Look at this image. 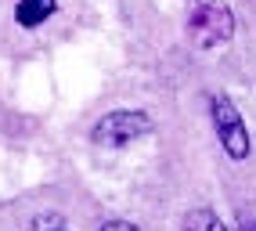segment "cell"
<instances>
[{
    "label": "cell",
    "instance_id": "6da1fadb",
    "mask_svg": "<svg viewBox=\"0 0 256 231\" xmlns=\"http://www.w3.org/2000/svg\"><path fill=\"white\" fill-rule=\"evenodd\" d=\"M188 32H192L195 47H220L234 32V14L220 0H198L192 8V18H188Z\"/></svg>",
    "mask_w": 256,
    "mask_h": 231
},
{
    "label": "cell",
    "instance_id": "7a4b0ae2",
    "mask_svg": "<svg viewBox=\"0 0 256 231\" xmlns=\"http://www.w3.org/2000/svg\"><path fill=\"white\" fill-rule=\"evenodd\" d=\"M152 130V120L144 112H130V108H119V112H108L101 116L98 126H94V141L101 148H126L130 141L144 138Z\"/></svg>",
    "mask_w": 256,
    "mask_h": 231
},
{
    "label": "cell",
    "instance_id": "3957f363",
    "mask_svg": "<svg viewBox=\"0 0 256 231\" xmlns=\"http://www.w3.org/2000/svg\"><path fill=\"white\" fill-rule=\"evenodd\" d=\"M213 126H216V138L224 144V152L242 162L249 156V130H246L242 116H238V108H234V102L228 94L213 98Z\"/></svg>",
    "mask_w": 256,
    "mask_h": 231
},
{
    "label": "cell",
    "instance_id": "277c9868",
    "mask_svg": "<svg viewBox=\"0 0 256 231\" xmlns=\"http://www.w3.org/2000/svg\"><path fill=\"white\" fill-rule=\"evenodd\" d=\"M54 0H18V8H14V18H18V26H40L44 18H50L54 14Z\"/></svg>",
    "mask_w": 256,
    "mask_h": 231
},
{
    "label": "cell",
    "instance_id": "5b68a950",
    "mask_svg": "<svg viewBox=\"0 0 256 231\" xmlns=\"http://www.w3.org/2000/svg\"><path fill=\"white\" fill-rule=\"evenodd\" d=\"M184 231H228L213 210H192L184 217Z\"/></svg>",
    "mask_w": 256,
    "mask_h": 231
},
{
    "label": "cell",
    "instance_id": "8992f818",
    "mask_svg": "<svg viewBox=\"0 0 256 231\" xmlns=\"http://www.w3.org/2000/svg\"><path fill=\"white\" fill-rule=\"evenodd\" d=\"M101 231H141V228H134V224H126V220H108Z\"/></svg>",
    "mask_w": 256,
    "mask_h": 231
},
{
    "label": "cell",
    "instance_id": "52a82bcc",
    "mask_svg": "<svg viewBox=\"0 0 256 231\" xmlns=\"http://www.w3.org/2000/svg\"><path fill=\"white\" fill-rule=\"evenodd\" d=\"M242 231H256V217L249 220V213H242Z\"/></svg>",
    "mask_w": 256,
    "mask_h": 231
}]
</instances>
